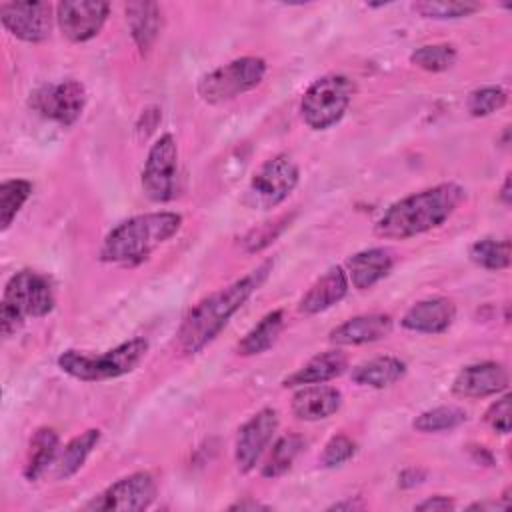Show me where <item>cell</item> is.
Segmentation results:
<instances>
[{
    "mask_svg": "<svg viewBox=\"0 0 512 512\" xmlns=\"http://www.w3.org/2000/svg\"><path fill=\"white\" fill-rule=\"evenodd\" d=\"M348 276L342 266L328 268L300 298L298 310L302 314H318L338 304L348 294Z\"/></svg>",
    "mask_w": 512,
    "mask_h": 512,
    "instance_id": "ffe728a7",
    "label": "cell"
},
{
    "mask_svg": "<svg viewBox=\"0 0 512 512\" xmlns=\"http://www.w3.org/2000/svg\"><path fill=\"white\" fill-rule=\"evenodd\" d=\"M142 190L152 202H168L178 192V146L172 134H162L148 150L142 168Z\"/></svg>",
    "mask_w": 512,
    "mask_h": 512,
    "instance_id": "9c48e42d",
    "label": "cell"
},
{
    "mask_svg": "<svg viewBox=\"0 0 512 512\" xmlns=\"http://www.w3.org/2000/svg\"><path fill=\"white\" fill-rule=\"evenodd\" d=\"M52 4L48 2H2V26L18 40L38 44L50 36Z\"/></svg>",
    "mask_w": 512,
    "mask_h": 512,
    "instance_id": "7c38bea8",
    "label": "cell"
},
{
    "mask_svg": "<svg viewBox=\"0 0 512 512\" xmlns=\"http://www.w3.org/2000/svg\"><path fill=\"white\" fill-rule=\"evenodd\" d=\"M266 70L264 58L242 56L204 74L198 80L196 92L208 104H222L256 88L264 80Z\"/></svg>",
    "mask_w": 512,
    "mask_h": 512,
    "instance_id": "52a82bcc",
    "label": "cell"
},
{
    "mask_svg": "<svg viewBox=\"0 0 512 512\" xmlns=\"http://www.w3.org/2000/svg\"><path fill=\"white\" fill-rule=\"evenodd\" d=\"M406 374V362L396 356H376L352 368V382L368 388H388L402 380Z\"/></svg>",
    "mask_w": 512,
    "mask_h": 512,
    "instance_id": "7402d4cb",
    "label": "cell"
},
{
    "mask_svg": "<svg viewBox=\"0 0 512 512\" xmlns=\"http://www.w3.org/2000/svg\"><path fill=\"white\" fill-rule=\"evenodd\" d=\"M302 448H304V438L300 434H284V436H280L274 442L266 462L262 464L260 474L264 478H278V476H282L284 472L290 470V466L294 464V460L302 452Z\"/></svg>",
    "mask_w": 512,
    "mask_h": 512,
    "instance_id": "4316f807",
    "label": "cell"
},
{
    "mask_svg": "<svg viewBox=\"0 0 512 512\" xmlns=\"http://www.w3.org/2000/svg\"><path fill=\"white\" fill-rule=\"evenodd\" d=\"M466 418H468L466 412L458 406H436L416 416V420L412 422V428L422 434L444 432V430L458 428L460 424L466 422Z\"/></svg>",
    "mask_w": 512,
    "mask_h": 512,
    "instance_id": "f546056e",
    "label": "cell"
},
{
    "mask_svg": "<svg viewBox=\"0 0 512 512\" xmlns=\"http://www.w3.org/2000/svg\"><path fill=\"white\" fill-rule=\"evenodd\" d=\"M392 332V318L388 314L372 312L348 318L330 330L328 340L336 346H358L386 338Z\"/></svg>",
    "mask_w": 512,
    "mask_h": 512,
    "instance_id": "e0dca14e",
    "label": "cell"
},
{
    "mask_svg": "<svg viewBox=\"0 0 512 512\" xmlns=\"http://www.w3.org/2000/svg\"><path fill=\"white\" fill-rule=\"evenodd\" d=\"M352 96L354 84L348 76L326 74L314 80L300 100V114L304 124L312 130H328L342 120L352 102Z\"/></svg>",
    "mask_w": 512,
    "mask_h": 512,
    "instance_id": "8992f818",
    "label": "cell"
},
{
    "mask_svg": "<svg viewBox=\"0 0 512 512\" xmlns=\"http://www.w3.org/2000/svg\"><path fill=\"white\" fill-rule=\"evenodd\" d=\"M282 326H284V312L282 310L268 312L256 326H252L244 334V338L236 346V354L240 356L262 354L276 342L278 334L282 332Z\"/></svg>",
    "mask_w": 512,
    "mask_h": 512,
    "instance_id": "d4e9b609",
    "label": "cell"
},
{
    "mask_svg": "<svg viewBox=\"0 0 512 512\" xmlns=\"http://www.w3.org/2000/svg\"><path fill=\"white\" fill-rule=\"evenodd\" d=\"M456 308L452 300L434 296L412 304L402 316V328L418 334H442L454 322Z\"/></svg>",
    "mask_w": 512,
    "mask_h": 512,
    "instance_id": "2e32d148",
    "label": "cell"
},
{
    "mask_svg": "<svg viewBox=\"0 0 512 512\" xmlns=\"http://www.w3.org/2000/svg\"><path fill=\"white\" fill-rule=\"evenodd\" d=\"M414 508H416V510H426V512H444V510H454L456 504H454L452 498L438 494V496H432V498L422 500V502L416 504Z\"/></svg>",
    "mask_w": 512,
    "mask_h": 512,
    "instance_id": "8d00e7d4",
    "label": "cell"
},
{
    "mask_svg": "<svg viewBox=\"0 0 512 512\" xmlns=\"http://www.w3.org/2000/svg\"><path fill=\"white\" fill-rule=\"evenodd\" d=\"M348 368V358L340 350H326L312 356L306 364H302L296 372L288 374L282 380L284 388L308 386V384H326L338 378Z\"/></svg>",
    "mask_w": 512,
    "mask_h": 512,
    "instance_id": "44dd1931",
    "label": "cell"
},
{
    "mask_svg": "<svg viewBox=\"0 0 512 512\" xmlns=\"http://www.w3.org/2000/svg\"><path fill=\"white\" fill-rule=\"evenodd\" d=\"M56 298L48 276L34 270H20L4 286L0 304V328L12 336L26 318H42L54 310Z\"/></svg>",
    "mask_w": 512,
    "mask_h": 512,
    "instance_id": "277c9868",
    "label": "cell"
},
{
    "mask_svg": "<svg viewBox=\"0 0 512 512\" xmlns=\"http://www.w3.org/2000/svg\"><path fill=\"white\" fill-rule=\"evenodd\" d=\"M354 454H356V442L352 438H348L346 434H336L326 442L320 462L326 468H334V466L348 462Z\"/></svg>",
    "mask_w": 512,
    "mask_h": 512,
    "instance_id": "e575fe53",
    "label": "cell"
},
{
    "mask_svg": "<svg viewBox=\"0 0 512 512\" xmlns=\"http://www.w3.org/2000/svg\"><path fill=\"white\" fill-rule=\"evenodd\" d=\"M58 458V434L52 428H40L30 440V452L24 466V478L34 482L38 480L50 464Z\"/></svg>",
    "mask_w": 512,
    "mask_h": 512,
    "instance_id": "484cf974",
    "label": "cell"
},
{
    "mask_svg": "<svg viewBox=\"0 0 512 512\" xmlns=\"http://www.w3.org/2000/svg\"><path fill=\"white\" fill-rule=\"evenodd\" d=\"M422 480H424V472L416 470V468H408L400 474V486H404V488H412V486L420 484Z\"/></svg>",
    "mask_w": 512,
    "mask_h": 512,
    "instance_id": "74e56055",
    "label": "cell"
},
{
    "mask_svg": "<svg viewBox=\"0 0 512 512\" xmlns=\"http://www.w3.org/2000/svg\"><path fill=\"white\" fill-rule=\"evenodd\" d=\"M342 406V392L328 384H308L300 386V390L292 396V414L298 420L316 422L330 418Z\"/></svg>",
    "mask_w": 512,
    "mask_h": 512,
    "instance_id": "ac0fdd59",
    "label": "cell"
},
{
    "mask_svg": "<svg viewBox=\"0 0 512 512\" xmlns=\"http://www.w3.org/2000/svg\"><path fill=\"white\" fill-rule=\"evenodd\" d=\"M148 352L146 338H130L102 354L66 350L58 356V366L68 376L82 382H100L132 372Z\"/></svg>",
    "mask_w": 512,
    "mask_h": 512,
    "instance_id": "5b68a950",
    "label": "cell"
},
{
    "mask_svg": "<svg viewBox=\"0 0 512 512\" xmlns=\"http://www.w3.org/2000/svg\"><path fill=\"white\" fill-rule=\"evenodd\" d=\"M258 510V508H268V506H264V504H258V502H236V504H232L230 506V510Z\"/></svg>",
    "mask_w": 512,
    "mask_h": 512,
    "instance_id": "ab89813d",
    "label": "cell"
},
{
    "mask_svg": "<svg viewBox=\"0 0 512 512\" xmlns=\"http://www.w3.org/2000/svg\"><path fill=\"white\" fill-rule=\"evenodd\" d=\"M124 10L132 40L136 42L138 50L146 54L154 46L160 32V6L156 2H128Z\"/></svg>",
    "mask_w": 512,
    "mask_h": 512,
    "instance_id": "603a6c76",
    "label": "cell"
},
{
    "mask_svg": "<svg viewBox=\"0 0 512 512\" xmlns=\"http://www.w3.org/2000/svg\"><path fill=\"white\" fill-rule=\"evenodd\" d=\"M300 180L298 164L290 154H276L268 158L252 174L242 202L252 210H270L282 204Z\"/></svg>",
    "mask_w": 512,
    "mask_h": 512,
    "instance_id": "ba28073f",
    "label": "cell"
},
{
    "mask_svg": "<svg viewBox=\"0 0 512 512\" xmlns=\"http://www.w3.org/2000/svg\"><path fill=\"white\" fill-rule=\"evenodd\" d=\"M276 428H278V412L274 408L258 410L240 426L236 444H234V460L240 472L246 474L256 468Z\"/></svg>",
    "mask_w": 512,
    "mask_h": 512,
    "instance_id": "5bb4252c",
    "label": "cell"
},
{
    "mask_svg": "<svg viewBox=\"0 0 512 512\" xmlns=\"http://www.w3.org/2000/svg\"><path fill=\"white\" fill-rule=\"evenodd\" d=\"M466 190L456 182H442L414 192L394 204L374 224V234L386 240H406L442 226L464 202Z\"/></svg>",
    "mask_w": 512,
    "mask_h": 512,
    "instance_id": "7a4b0ae2",
    "label": "cell"
},
{
    "mask_svg": "<svg viewBox=\"0 0 512 512\" xmlns=\"http://www.w3.org/2000/svg\"><path fill=\"white\" fill-rule=\"evenodd\" d=\"M272 266V260H264L246 276L194 304L182 318V324L176 332L180 352L198 354L204 350L224 330L228 320L244 306V302L266 282Z\"/></svg>",
    "mask_w": 512,
    "mask_h": 512,
    "instance_id": "6da1fadb",
    "label": "cell"
},
{
    "mask_svg": "<svg viewBox=\"0 0 512 512\" xmlns=\"http://www.w3.org/2000/svg\"><path fill=\"white\" fill-rule=\"evenodd\" d=\"M110 12L108 2L100 0H64L56 4V22L70 42H88L104 26Z\"/></svg>",
    "mask_w": 512,
    "mask_h": 512,
    "instance_id": "4fadbf2b",
    "label": "cell"
},
{
    "mask_svg": "<svg viewBox=\"0 0 512 512\" xmlns=\"http://www.w3.org/2000/svg\"><path fill=\"white\" fill-rule=\"evenodd\" d=\"M470 260L484 270H504L510 266V240L482 238L476 240L468 250Z\"/></svg>",
    "mask_w": 512,
    "mask_h": 512,
    "instance_id": "83f0119b",
    "label": "cell"
},
{
    "mask_svg": "<svg viewBox=\"0 0 512 512\" xmlns=\"http://www.w3.org/2000/svg\"><path fill=\"white\" fill-rule=\"evenodd\" d=\"M354 508H360V504H354V502H338L334 506H330V510H354Z\"/></svg>",
    "mask_w": 512,
    "mask_h": 512,
    "instance_id": "60d3db41",
    "label": "cell"
},
{
    "mask_svg": "<svg viewBox=\"0 0 512 512\" xmlns=\"http://www.w3.org/2000/svg\"><path fill=\"white\" fill-rule=\"evenodd\" d=\"M156 498V480L150 472H134L112 482L104 492L94 496L86 510L98 512H138L146 510Z\"/></svg>",
    "mask_w": 512,
    "mask_h": 512,
    "instance_id": "8fae6325",
    "label": "cell"
},
{
    "mask_svg": "<svg viewBox=\"0 0 512 512\" xmlns=\"http://www.w3.org/2000/svg\"><path fill=\"white\" fill-rule=\"evenodd\" d=\"M182 226L176 212H148L132 216L114 226L102 246L100 260L110 264H140L160 244L168 242Z\"/></svg>",
    "mask_w": 512,
    "mask_h": 512,
    "instance_id": "3957f363",
    "label": "cell"
},
{
    "mask_svg": "<svg viewBox=\"0 0 512 512\" xmlns=\"http://www.w3.org/2000/svg\"><path fill=\"white\" fill-rule=\"evenodd\" d=\"M508 388V370L498 362H478L464 366L454 382L452 394L458 398H486Z\"/></svg>",
    "mask_w": 512,
    "mask_h": 512,
    "instance_id": "9a60e30c",
    "label": "cell"
},
{
    "mask_svg": "<svg viewBox=\"0 0 512 512\" xmlns=\"http://www.w3.org/2000/svg\"><path fill=\"white\" fill-rule=\"evenodd\" d=\"M100 440V430L98 428H90L78 436H74L64 450L60 452V456L54 462V474L60 480H66L70 476H74L86 462V458L92 454V450L96 448Z\"/></svg>",
    "mask_w": 512,
    "mask_h": 512,
    "instance_id": "cb8c5ba5",
    "label": "cell"
},
{
    "mask_svg": "<svg viewBox=\"0 0 512 512\" xmlns=\"http://www.w3.org/2000/svg\"><path fill=\"white\" fill-rule=\"evenodd\" d=\"M292 216L288 214H282L270 222H264L256 228H252L244 238H242V246L246 252H260L264 250L266 246H270L282 232L284 228L290 224Z\"/></svg>",
    "mask_w": 512,
    "mask_h": 512,
    "instance_id": "836d02e7",
    "label": "cell"
},
{
    "mask_svg": "<svg viewBox=\"0 0 512 512\" xmlns=\"http://www.w3.org/2000/svg\"><path fill=\"white\" fill-rule=\"evenodd\" d=\"M508 102V92L500 86H482L468 94L466 98V110L474 118L490 116L492 112H498Z\"/></svg>",
    "mask_w": 512,
    "mask_h": 512,
    "instance_id": "d6a6232c",
    "label": "cell"
},
{
    "mask_svg": "<svg viewBox=\"0 0 512 512\" xmlns=\"http://www.w3.org/2000/svg\"><path fill=\"white\" fill-rule=\"evenodd\" d=\"M482 6L478 2L470 0H424V2H414L412 10L420 14L422 18H432V20H456L464 16H472L478 12Z\"/></svg>",
    "mask_w": 512,
    "mask_h": 512,
    "instance_id": "4dcf8cb0",
    "label": "cell"
},
{
    "mask_svg": "<svg viewBox=\"0 0 512 512\" xmlns=\"http://www.w3.org/2000/svg\"><path fill=\"white\" fill-rule=\"evenodd\" d=\"M484 418L492 430L500 434H508L510 432V394H504L500 400H496L486 410Z\"/></svg>",
    "mask_w": 512,
    "mask_h": 512,
    "instance_id": "d590c367",
    "label": "cell"
},
{
    "mask_svg": "<svg viewBox=\"0 0 512 512\" xmlns=\"http://www.w3.org/2000/svg\"><path fill=\"white\" fill-rule=\"evenodd\" d=\"M32 194V182L22 178L4 180L0 184V228L8 230L16 214Z\"/></svg>",
    "mask_w": 512,
    "mask_h": 512,
    "instance_id": "f1b7e54d",
    "label": "cell"
},
{
    "mask_svg": "<svg viewBox=\"0 0 512 512\" xmlns=\"http://www.w3.org/2000/svg\"><path fill=\"white\" fill-rule=\"evenodd\" d=\"M498 198H500V202H502L504 206H510L512 192H510V176H508V174H506V178H504V184H502V190H500Z\"/></svg>",
    "mask_w": 512,
    "mask_h": 512,
    "instance_id": "f35d334b",
    "label": "cell"
},
{
    "mask_svg": "<svg viewBox=\"0 0 512 512\" xmlns=\"http://www.w3.org/2000/svg\"><path fill=\"white\" fill-rule=\"evenodd\" d=\"M458 52L452 44H426L410 54V62L426 72H444L454 66Z\"/></svg>",
    "mask_w": 512,
    "mask_h": 512,
    "instance_id": "1f68e13d",
    "label": "cell"
},
{
    "mask_svg": "<svg viewBox=\"0 0 512 512\" xmlns=\"http://www.w3.org/2000/svg\"><path fill=\"white\" fill-rule=\"evenodd\" d=\"M392 266L394 256L388 248H366L346 260V276L356 290H368L388 276Z\"/></svg>",
    "mask_w": 512,
    "mask_h": 512,
    "instance_id": "d6986e66",
    "label": "cell"
},
{
    "mask_svg": "<svg viewBox=\"0 0 512 512\" xmlns=\"http://www.w3.org/2000/svg\"><path fill=\"white\" fill-rule=\"evenodd\" d=\"M28 104L42 118L66 128L82 116L86 106V88L74 78L42 84L30 94Z\"/></svg>",
    "mask_w": 512,
    "mask_h": 512,
    "instance_id": "30bf717a",
    "label": "cell"
}]
</instances>
